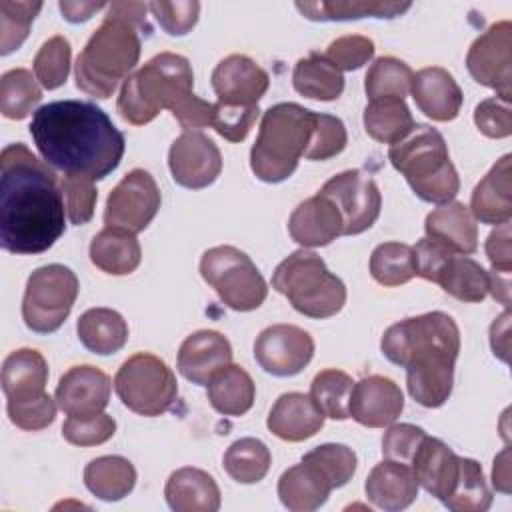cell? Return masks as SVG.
<instances>
[{
  "label": "cell",
  "mask_w": 512,
  "mask_h": 512,
  "mask_svg": "<svg viewBox=\"0 0 512 512\" xmlns=\"http://www.w3.org/2000/svg\"><path fill=\"white\" fill-rule=\"evenodd\" d=\"M160 190L148 170H130L108 194L104 224L138 234L148 228L160 210Z\"/></svg>",
  "instance_id": "7c38bea8"
},
{
  "label": "cell",
  "mask_w": 512,
  "mask_h": 512,
  "mask_svg": "<svg viewBox=\"0 0 512 512\" xmlns=\"http://www.w3.org/2000/svg\"><path fill=\"white\" fill-rule=\"evenodd\" d=\"M120 402L140 416H160L178 398V382L164 360L150 352L130 356L114 376Z\"/></svg>",
  "instance_id": "30bf717a"
},
{
  "label": "cell",
  "mask_w": 512,
  "mask_h": 512,
  "mask_svg": "<svg viewBox=\"0 0 512 512\" xmlns=\"http://www.w3.org/2000/svg\"><path fill=\"white\" fill-rule=\"evenodd\" d=\"M510 154H504L490 172L476 184L470 198V212L482 224H504L512 216Z\"/></svg>",
  "instance_id": "83f0119b"
},
{
  "label": "cell",
  "mask_w": 512,
  "mask_h": 512,
  "mask_svg": "<svg viewBox=\"0 0 512 512\" xmlns=\"http://www.w3.org/2000/svg\"><path fill=\"white\" fill-rule=\"evenodd\" d=\"M292 84L298 94L310 100L332 102L338 100L344 92L342 72L318 52H310L306 58H300L292 72Z\"/></svg>",
  "instance_id": "e575fe53"
},
{
  "label": "cell",
  "mask_w": 512,
  "mask_h": 512,
  "mask_svg": "<svg viewBox=\"0 0 512 512\" xmlns=\"http://www.w3.org/2000/svg\"><path fill=\"white\" fill-rule=\"evenodd\" d=\"M164 496L174 512H216L220 508V488L216 480L192 466L170 474Z\"/></svg>",
  "instance_id": "f1b7e54d"
},
{
  "label": "cell",
  "mask_w": 512,
  "mask_h": 512,
  "mask_svg": "<svg viewBox=\"0 0 512 512\" xmlns=\"http://www.w3.org/2000/svg\"><path fill=\"white\" fill-rule=\"evenodd\" d=\"M48 364L34 348L10 352L2 364V390L10 404L32 402L46 396Z\"/></svg>",
  "instance_id": "d4e9b609"
},
{
  "label": "cell",
  "mask_w": 512,
  "mask_h": 512,
  "mask_svg": "<svg viewBox=\"0 0 512 512\" xmlns=\"http://www.w3.org/2000/svg\"><path fill=\"white\" fill-rule=\"evenodd\" d=\"M272 288L308 318H330L346 304L344 282L326 268L316 252L306 248L292 252L276 266Z\"/></svg>",
  "instance_id": "ba28073f"
},
{
  "label": "cell",
  "mask_w": 512,
  "mask_h": 512,
  "mask_svg": "<svg viewBox=\"0 0 512 512\" xmlns=\"http://www.w3.org/2000/svg\"><path fill=\"white\" fill-rule=\"evenodd\" d=\"M466 68L470 76L496 92L498 98L512 96V24L508 20L492 24L480 34L468 54Z\"/></svg>",
  "instance_id": "5bb4252c"
},
{
  "label": "cell",
  "mask_w": 512,
  "mask_h": 512,
  "mask_svg": "<svg viewBox=\"0 0 512 512\" xmlns=\"http://www.w3.org/2000/svg\"><path fill=\"white\" fill-rule=\"evenodd\" d=\"M388 160L424 202L446 204L460 190L444 136L428 124H414L406 138L388 148Z\"/></svg>",
  "instance_id": "52a82bcc"
},
{
  "label": "cell",
  "mask_w": 512,
  "mask_h": 512,
  "mask_svg": "<svg viewBox=\"0 0 512 512\" xmlns=\"http://www.w3.org/2000/svg\"><path fill=\"white\" fill-rule=\"evenodd\" d=\"M410 92L418 110L436 122H450L460 114L464 94L454 76L440 66L418 70Z\"/></svg>",
  "instance_id": "7402d4cb"
},
{
  "label": "cell",
  "mask_w": 512,
  "mask_h": 512,
  "mask_svg": "<svg viewBox=\"0 0 512 512\" xmlns=\"http://www.w3.org/2000/svg\"><path fill=\"white\" fill-rule=\"evenodd\" d=\"M348 144L346 126L338 116L332 114H314V128L304 152L306 160H328L338 156Z\"/></svg>",
  "instance_id": "c3c4849f"
},
{
  "label": "cell",
  "mask_w": 512,
  "mask_h": 512,
  "mask_svg": "<svg viewBox=\"0 0 512 512\" xmlns=\"http://www.w3.org/2000/svg\"><path fill=\"white\" fill-rule=\"evenodd\" d=\"M410 2L382 0H330V2H296V10L314 22H338L358 18H396L410 10Z\"/></svg>",
  "instance_id": "836d02e7"
},
{
  "label": "cell",
  "mask_w": 512,
  "mask_h": 512,
  "mask_svg": "<svg viewBox=\"0 0 512 512\" xmlns=\"http://www.w3.org/2000/svg\"><path fill=\"white\" fill-rule=\"evenodd\" d=\"M288 232L302 248L328 246L342 236V216L330 198L316 194L294 208L288 218Z\"/></svg>",
  "instance_id": "603a6c76"
},
{
  "label": "cell",
  "mask_w": 512,
  "mask_h": 512,
  "mask_svg": "<svg viewBox=\"0 0 512 512\" xmlns=\"http://www.w3.org/2000/svg\"><path fill=\"white\" fill-rule=\"evenodd\" d=\"M42 100L36 76L26 68H12L0 78V112L10 120L26 118Z\"/></svg>",
  "instance_id": "60d3db41"
},
{
  "label": "cell",
  "mask_w": 512,
  "mask_h": 512,
  "mask_svg": "<svg viewBox=\"0 0 512 512\" xmlns=\"http://www.w3.org/2000/svg\"><path fill=\"white\" fill-rule=\"evenodd\" d=\"M330 198L342 216V236H356L368 230L380 216L382 196L370 174L344 170L332 176L320 192Z\"/></svg>",
  "instance_id": "4fadbf2b"
},
{
  "label": "cell",
  "mask_w": 512,
  "mask_h": 512,
  "mask_svg": "<svg viewBox=\"0 0 512 512\" xmlns=\"http://www.w3.org/2000/svg\"><path fill=\"white\" fill-rule=\"evenodd\" d=\"M40 10H42V2L0 0V54L2 56H8L10 52L22 46Z\"/></svg>",
  "instance_id": "bcb514c9"
},
{
  "label": "cell",
  "mask_w": 512,
  "mask_h": 512,
  "mask_svg": "<svg viewBox=\"0 0 512 512\" xmlns=\"http://www.w3.org/2000/svg\"><path fill=\"white\" fill-rule=\"evenodd\" d=\"M116 432V422L106 412L86 414V416H68L62 424V436L68 444L74 446H98L110 440Z\"/></svg>",
  "instance_id": "f907efd6"
},
{
  "label": "cell",
  "mask_w": 512,
  "mask_h": 512,
  "mask_svg": "<svg viewBox=\"0 0 512 512\" xmlns=\"http://www.w3.org/2000/svg\"><path fill=\"white\" fill-rule=\"evenodd\" d=\"M82 346L94 354L108 356L124 348L128 340V324L120 312L112 308H90L76 324Z\"/></svg>",
  "instance_id": "d6a6232c"
},
{
  "label": "cell",
  "mask_w": 512,
  "mask_h": 512,
  "mask_svg": "<svg viewBox=\"0 0 512 512\" xmlns=\"http://www.w3.org/2000/svg\"><path fill=\"white\" fill-rule=\"evenodd\" d=\"M508 334H510V312L506 310L490 326V346L494 356H498L502 362H508V352H510Z\"/></svg>",
  "instance_id": "94428289"
},
{
  "label": "cell",
  "mask_w": 512,
  "mask_h": 512,
  "mask_svg": "<svg viewBox=\"0 0 512 512\" xmlns=\"http://www.w3.org/2000/svg\"><path fill=\"white\" fill-rule=\"evenodd\" d=\"M434 284L462 302H482L488 294V272L470 256L452 254L438 270Z\"/></svg>",
  "instance_id": "8d00e7d4"
},
{
  "label": "cell",
  "mask_w": 512,
  "mask_h": 512,
  "mask_svg": "<svg viewBox=\"0 0 512 512\" xmlns=\"http://www.w3.org/2000/svg\"><path fill=\"white\" fill-rule=\"evenodd\" d=\"M56 404L58 402L46 394L32 402H22V404L6 402V412L14 426H18L20 430H26V432H36L54 422Z\"/></svg>",
  "instance_id": "6f0895ef"
},
{
  "label": "cell",
  "mask_w": 512,
  "mask_h": 512,
  "mask_svg": "<svg viewBox=\"0 0 512 512\" xmlns=\"http://www.w3.org/2000/svg\"><path fill=\"white\" fill-rule=\"evenodd\" d=\"M60 186L64 194L68 220L76 226L90 222L94 216L96 200H98V190L94 186V180L86 176L64 174L60 178Z\"/></svg>",
  "instance_id": "681fc988"
},
{
  "label": "cell",
  "mask_w": 512,
  "mask_h": 512,
  "mask_svg": "<svg viewBox=\"0 0 512 512\" xmlns=\"http://www.w3.org/2000/svg\"><path fill=\"white\" fill-rule=\"evenodd\" d=\"M380 350L406 368L408 394L420 406L438 408L450 398L460 352V330L452 316L436 310L400 320L384 332Z\"/></svg>",
  "instance_id": "3957f363"
},
{
  "label": "cell",
  "mask_w": 512,
  "mask_h": 512,
  "mask_svg": "<svg viewBox=\"0 0 512 512\" xmlns=\"http://www.w3.org/2000/svg\"><path fill=\"white\" fill-rule=\"evenodd\" d=\"M210 406L224 416L246 414L256 398V386L252 376L236 364L220 368L206 384Z\"/></svg>",
  "instance_id": "4dcf8cb0"
},
{
  "label": "cell",
  "mask_w": 512,
  "mask_h": 512,
  "mask_svg": "<svg viewBox=\"0 0 512 512\" xmlns=\"http://www.w3.org/2000/svg\"><path fill=\"white\" fill-rule=\"evenodd\" d=\"M168 166L176 184L200 190L220 176L222 154L206 134L182 132L168 150Z\"/></svg>",
  "instance_id": "2e32d148"
},
{
  "label": "cell",
  "mask_w": 512,
  "mask_h": 512,
  "mask_svg": "<svg viewBox=\"0 0 512 512\" xmlns=\"http://www.w3.org/2000/svg\"><path fill=\"white\" fill-rule=\"evenodd\" d=\"M172 116L178 120L184 132H200V128L212 126L214 104L192 94L172 112Z\"/></svg>",
  "instance_id": "680465c9"
},
{
  "label": "cell",
  "mask_w": 512,
  "mask_h": 512,
  "mask_svg": "<svg viewBox=\"0 0 512 512\" xmlns=\"http://www.w3.org/2000/svg\"><path fill=\"white\" fill-rule=\"evenodd\" d=\"M28 128L50 168L94 182L118 168L126 148L122 132L108 114L84 100H58L40 106Z\"/></svg>",
  "instance_id": "7a4b0ae2"
},
{
  "label": "cell",
  "mask_w": 512,
  "mask_h": 512,
  "mask_svg": "<svg viewBox=\"0 0 512 512\" xmlns=\"http://www.w3.org/2000/svg\"><path fill=\"white\" fill-rule=\"evenodd\" d=\"M330 492L332 486L304 460L284 470L278 480V498L282 506L292 512H312L320 508L328 500Z\"/></svg>",
  "instance_id": "1f68e13d"
},
{
  "label": "cell",
  "mask_w": 512,
  "mask_h": 512,
  "mask_svg": "<svg viewBox=\"0 0 512 512\" xmlns=\"http://www.w3.org/2000/svg\"><path fill=\"white\" fill-rule=\"evenodd\" d=\"M366 498L388 512L408 508L418 496V482L408 464L382 460L376 464L364 484Z\"/></svg>",
  "instance_id": "4316f807"
},
{
  "label": "cell",
  "mask_w": 512,
  "mask_h": 512,
  "mask_svg": "<svg viewBox=\"0 0 512 512\" xmlns=\"http://www.w3.org/2000/svg\"><path fill=\"white\" fill-rule=\"evenodd\" d=\"M442 504L454 512H484L490 508L492 492L476 460L460 458L458 480L452 494Z\"/></svg>",
  "instance_id": "b9f144b4"
},
{
  "label": "cell",
  "mask_w": 512,
  "mask_h": 512,
  "mask_svg": "<svg viewBox=\"0 0 512 512\" xmlns=\"http://www.w3.org/2000/svg\"><path fill=\"white\" fill-rule=\"evenodd\" d=\"M354 380L342 370L328 368L314 376L310 384V396L324 412L326 418L346 420L350 418V394Z\"/></svg>",
  "instance_id": "ee69618b"
},
{
  "label": "cell",
  "mask_w": 512,
  "mask_h": 512,
  "mask_svg": "<svg viewBox=\"0 0 512 512\" xmlns=\"http://www.w3.org/2000/svg\"><path fill=\"white\" fill-rule=\"evenodd\" d=\"M374 42L368 36L348 34L332 40L326 48V58L340 70L350 72L362 68L374 56Z\"/></svg>",
  "instance_id": "f5cc1de1"
},
{
  "label": "cell",
  "mask_w": 512,
  "mask_h": 512,
  "mask_svg": "<svg viewBox=\"0 0 512 512\" xmlns=\"http://www.w3.org/2000/svg\"><path fill=\"white\" fill-rule=\"evenodd\" d=\"M70 56L72 48L64 36L48 38L34 56L32 68L34 76L46 90L60 88L70 72Z\"/></svg>",
  "instance_id": "7dc6e473"
},
{
  "label": "cell",
  "mask_w": 512,
  "mask_h": 512,
  "mask_svg": "<svg viewBox=\"0 0 512 512\" xmlns=\"http://www.w3.org/2000/svg\"><path fill=\"white\" fill-rule=\"evenodd\" d=\"M232 362L228 338L216 330H198L190 334L178 350V372L192 384L206 386L208 380Z\"/></svg>",
  "instance_id": "ffe728a7"
},
{
  "label": "cell",
  "mask_w": 512,
  "mask_h": 512,
  "mask_svg": "<svg viewBox=\"0 0 512 512\" xmlns=\"http://www.w3.org/2000/svg\"><path fill=\"white\" fill-rule=\"evenodd\" d=\"M270 450L258 438H240L232 442L222 458L226 474L240 484H256L270 470Z\"/></svg>",
  "instance_id": "f35d334b"
},
{
  "label": "cell",
  "mask_w": 512,
  "mask_h": 512,
  "mask_svg": "<svg viewBox=\"0 0 512 512\" xmlns=\"http://www.w3.org/2000/svg\"><path fill=\"white\" fill-rule=\"evenodd\" d=\"M334 488L348 484L356 472V454L346 444H320L302 456Z\"/></svg>",
  "instance_id": "f6af8a7d"
},
{
  "label": "cell",
  "mask_w": 512,
  "mask_h": 512,
  "mask_svg": "<svg viewBox=\"0 0 512 512\" xmlns=\"http://www.w3.org/2000/svg\"><path fill=\"white\" fill-rule=\"evenodd\" d=\"M314 114L294 102L274 104L262 114L258 138L250 150V168L258 180L278 184L294 174L308 148Z\"/></svg>",
  "instance_id": "8992f818"
},
{
  "label": "cell",
  "mask_w": 512,
  "mask_h": 512,
  "mask_svg": "<svg viewBox=\"0 0 512 512\" xmlns=\"http://www.w3.org/2000/svg\"><path fill=\"white\" fill-rule=\"evenodd\" d=\"M90 260L106 274L126 276L140 266L142 248L136 234L106 226L90 242Z\"/></svg>",
  "instance_id": "f546056e"
},
{
  "label": "cell",
  "mask_w": 512,
  "mask_h": 512,
  "mask_svg": "<svg viewBox=\"0 0 512 512\" xmlns=\"http://www.w3.org/2000/svg\"><path fill=\"white\" fill-rule=\"evenodd\" d=\"M492 484L500 492H510V450L504 448L496 458H494V468H492Z\"/></svg>",
  "instance_id": "be15d7a7"
},
{
  "label": "cell",
  "mask_w": 512,
  "mask_h": 512,
  "mask_svg": "<svg viewBox=\"0 0 512 512\" xmlns=\"http://www.w3.org/2000/svg\"><path fill=\"white\" fill-rule=\"evenodd\" d=\"M80 282L64 264L36 268L28 280L22 298L24 324L38 334L56 332L78 298Z\"/></svg>",
  "instance_id": "8fae6325"
},
{
  "label": "cell",
  "mask_w": 512,
  "mask_h": 512,
  "mask_svg": "<svg viewBox=\"0 0 512 512\" xmlns=\"http://www.w3.org/2000/svg\"><path fill=\"white\" fill-rule=\"evenodd\" d=\"M324 418V412L310 394L286 392L274 402L266 426L280 440L302 442L320 432Z\"/></svg>",
  "instance_id": "cb8c5ba5"
},
{
  "label": "cell",
  "mask_w": 512,
  "mask_h": 512,
  "mask_svg": "<svg viewBox=\"0 0 512 512\" xmlns=\"http://www.w3.org/2000/svg\"><path fill=\"white\" fill-rule=\"evenodd\" d=\"M486 256L492 264L494 272H506L512 270V246H510V222L498 224L486 240Z\"/></svg>",
  "instance_id": "91938a15"
},
{
  "label": "cell",
  "mask_w": 512,
  "mask_h": 512,
  "mask_svg": "<svg viewBox=\"0 0 512 512\" xmlns=\"http://www.w3.org/2000/svg\"><path fill=\"white\" fill-rule=\"evenodd\" d=\"M260 116L258 106H226L216 102L212 128L230 142H242Z\"/></svg>",
  "instance_id": "db71d44e"
},
{
  "label": "cell",
  "mask_w": 512,
  "mask_h": 512,
  "mask_svg": "<svg viewBox=\"0 0 512 512\" xmlns=\"http://www.w3.org/2000/svg\"><path fill=\"white\" fill-rule=\"evenodd\" d=\"M412 68L394 58V56H380L368 68L364 78V90L370 100L376 98H400L404 100L412 86Z\"/></svg>",
  "instance_id": "7bdbcfd3"
},
{
  "label": "cell",
  "mask_w": 512,
  "mask_h": 512,
  "mask_svg": "<svg viewBox=\"0 0 512 512\" xmlns=\"http://www.w3.org/2000/svg\"><path fill=\"white\" fill-rule=\"evenodd\" d=\"M66 230L60 180L28 146L14 142L0 154V246L12 254H40Z\"/></svg>",
  "instance_id": "6da1fadb"
},
{
  "label": "cell",
  "mask_w": 512,
  "mask_h": 512,
  "mask_svg": "<svg viewBox=\"0 0 512 512\" xmlns=\"http://www.w3.org/2000/svg\"><path fill=\"white\" fill-rule=\"evenodd\" d=\"M364 130L370 138L382 144H396L410 134L414 118L410 108L400 98H376L364 108Z\"/></svg>",
  "instance_id": "74e56055"
},
{
  "label": "cell",
  "mask_w": 512,
  "mask_h": 512,
  "mask_svg": "<svg viewBox=\"0 0 512 512\" xmlns=\"http://www.w3.org/2000/svg\"><path fill=\"white\" fill-rule=\"evenodd\" d=\"M426 432L414 424H390L382 436V456L384 460H394L408 464L420 446Z\"/></svg>",
  "instance_id": "9f6ffc18"
},
{
  "label": "cell",
  "mask_w": 512,
  "mask_h": 512,
  "mask_svg": "<svg viewBox=\"0 0 512 512\" xmlns=\"http://www.w3.org/2000/svg\"><path fill=\"white\" fill-rule=\"evenodd\" d=\"M110 378L96 366L80 364L62 374L56 386V402L68 416L104 412L110 400Z\"/></svg>",
  "instance_id": "d6986e66"
},
{
  "label": "cell",
  "mask_w": 512,
  "mask_h": 512,
  "mask_svg": "<svg viewBox=\"0 0 512 512\" xmlns=\"http://www.w3.org/2000/svg\"><path fill=\"white\" fill-rule=\"evenodd\" d=\"M58 8H60L62 16H64L68 22L78 24V22L90 20L98 10L108 8V4H104V2H66V0H62V2L58 4Z\"/></svg>",
  "instance_id": "6125c7cd"
},
{
  "label": "cell",
  "mask_w": 512,
  "mask_h": 512,
  "mask_svg": "<svg viewBox=\"0 0 512 512\" xmlns=\"http://www.w3.org/2000/svg\"><path fill=\"white\" fill-rule=\"evenodd\" d=\"M314 356L312 336L294 324L264 328L254 342V358L272 376L288 378L300 374Z\"/></svg>",
  "instance_id": "9a60e30c"
},
{
  "label": "cell",
  "mask_w": 512,
  "mask_h": 512,
  "mask_svg": "<svg viewBox=\"0 0 512 512\" xmlns=\"http://www.w3.org/2000/svg\"><path fill=\"white\" fill-rule=\"evenodd\" d=\"M370 274L382 286H400L418 276L414 248L402 242H382L372 250Z\"/></svg>",
  "instance_id": "ab89813d"
},
{
  "label": "cell",
  "mask_w": 512,
  "mask_h": 512,
  "mask_svg": "<svg viewBox=\"0 0 512 512\" xmlns=\"http://www.w3.org/2000/svg\"><path fill=\"white\" fill-rule=\"evenodd\" d=\"M404 410L400 386L386 376H366L352 386L350 418L366 428H384L398 420Z\"/></svg>",
  "instance_id": "ac0fdd59"
},
{
  "label": "cell",
  "mask_w": 512,
  "mask_h": 512,
  "mask_svg": "<svg viewBox=\"0 0 512 512\" xmlns=\"http://www.w3.org/2000/svg\"><path fill=\"white\" fill-rule=\"evenodd\" d=\"M192 88L194 74L188 58L160 52L122 82L116 110L128 124L144 126L164 108L174 112L194 94Z\"/></svg>",
  "instance_id": "5b68a950"
},
{
  "label": "cell",
  "mask_w": 512,
  "mask_h": 512,
  "mask_svg": "<svg viewBox=\"0 0 512 512\" xmlns=\"http://www.w3.org/2000/svg\"><path fill=\"white\" fill-rule=\"evenodd\" d=\"M488 292L502 302L504 306L510 304V274L506 272H490L488 274Z\"/></svg>",
  "instance_id": "e7e4bbea"
},
{
  "label": "cell",
  "mask_w": 512,
  "mask_h": 512,
  "mask_svg": "<svg viewBox=\"0 0 512 512\" xmlns=\"http://www.w3.org/2000/svg\"><path fill=\"white\" fill-rule=\"evenodd\" d=\"M410 468L416 476L418 486L444 502L452 494L458 480L460 456H456L452 448L440 438H432L426 434L410 460Z\"/></svg>",
  "instance_id": "44dd1931"
},
{
  "label": "cell",
  "mask_w": 512,
  "mask_h": 512,
  "mask_svg": "<svg viewBox=\"0 0 512 512\" xmlns=\"http://www.w3.org/2000/svg\"><path fill=\"white\" fill-rule=\"evenodd\" d=\"M474 124L488 138H508L512 134L510 100H502L498 96L482 100L474 108Z\"/></svg>",
  "instance_id": "11a10c76"
},
{
  "label": "cell",
  "mask_w": 512,
  "mask_h": 512,
  "mask_svg": "<svg viewBox=\"0 0 512 512\" xmlns=\"http://www.w3.org/2000/svg\"><path fill=\"white\" fill-rule=\"evenodd\" d=\"M200 274L218 298L236 312L262 306L268 296L266 280L248 254L234 246H214L200 258Z\"/></svg>",
  "instance_id": "9c48e42d"
},
{
  "label": "cell",
  "mask_w": 512,
  "mask_h": 512,
  "mask_svg": "<svg viewBox=\"0 0 512 512\" xmlns=\"http://www.w3.org/2000/svg\"><path fill=\"white\" fill-rule=\"evenodd\" d=\"M148 4L112 2L102 24L88 38L76 58V86L94 98H110L140 60V30L146 24Z\"/></svg>",
  "instance_id": "277c9868"
},
{
  "label": "cell",
  "mask_w": 512,
  "mask_h": 512,
  "mask_svg": "<svg viewBox=\"0 0 512 512\" xmlns=\"http://www.w3.org/2000/svg\"><path fill=\"white\" fill-rule=\"evenodd\" d=\"M210 82L220 104L258 106L270 86V76L252 58L230 54L216 64Z\"/></svg>",
  "instance_id": "e0dca14e"
},
{
  "label": "cell",
  "mask_w": 512,
  "mask_h": 512,
  "mask_svg": "<svg viewBox=\"0 0 512 512\" xmlns=\"http://www.w3.org/2000/svg\"><path fill=\"white\" fill-rule=\"evenodd\" d=\"M424 232L454 254L468 256L478 248L476 218L462 202L452 200L434 208L424 220Z\"/></svg>",
  "instance_id": "484cf974"
},
{
  "label": "cell",
  "mask_w": 512,
  "mask_h": 512,
  "mask_svg": "<svg viewBox=\"0 0 512 512\" xmlns=\"http://www.w3.org/2000/svg\"><path fill=\"white\" fill-rule=\"evenodd\" d=\"M84 484L96 498L116 502L134 490L136 468L122 456H100L86 464Z\"/></svg>",
  "instance_id": "d590c367"
},
{
  "label": "cell",
  "mask_w": 512,
  "mask_h": 512,
  "mask_svg": "<svg viewBox=\"0 0 512 512\" xmlns=\"http://www.w3.org/2000/svg\"><path fill=\"white\" fill-rule=\"evenodd\" d=\"M148 10L160 24V28L170 36L188 34L200 16V2L196 0H176V2H150Z\"/></svg>",
  "instance_id": "816d5d0a"
}]
</instances>
